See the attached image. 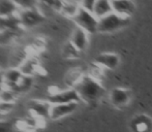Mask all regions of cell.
I'll return each mask as SVG.
<instances>
[{
	"label": "cell",
	"instance_id": "obj_3",
	"mask_svg": "<svg viewBox=\"0 0 152 132\" xmlns=\"http://www.w3.org/2000/svg\"><path fill=\"white\" fill-rule=\"evenodd\" d=\"M74 23L77 25V27L85 30L88 34L96 33L98 27V19L93 15L92 12L85 9L83 7H80L78 14L72 19Z\"/></svg>",
	"mask_w": 152,
	"mask_h": 132
},
{
	"label": "cell",
	"instance_id": "obj_19",
	"mask_svg": "<svg viewBox=\"0 0 152 132\" xmlns=\"http://www.w3.org/2000/svg\"><path fill=\"white\" fill-rule=\"evenodd\" d=\"M34 84L33 76H28V75H23V78H21V81L19 82L18 86H17V94H23V93L29 92L32 89V86Z\"/></svg>",
	"mask_w": 152,
	"mask_h": 132
},
{
	"label": "cell",
	"instance_id": "obj_20",
	"mask_svg": "<svg viewBox=\"0 0 152 132\" xmlns=\"http://www.w3.org/2000/svg\"><path fill=\"white\" fill-rule=\"evenodd\" d=\"M18 98V94L15 91L10 89L4 88L0 92V101L2 102H10V103H16V100Z\"/></svg>",
	"mask_w": 152,
	"mask_h": 132
},
{
	"label": "cell",
	"instance_id": "obj_11",
	"mask_svg": "<svg viewBox=\"0 0 152 132\" xmlns=\"http://www.w3.org/2000/svg\"><path fill=\"white\" fill-rule=\"evenodd\" d=\"M120 58L117 54L114 53H102L95 57L94 59V64L98 67H104L107 69H115L119 65Z\"/></svg>",
	"mask_w": 152,
	"mask_h": 132
},
{
	"label": "cell",
	"instance_id": "obj_22",
	"mask_svg": "<svg viewBox=\"0 0 152 132\" xmlns=\"http://www.w3.org/2000/svg\"><path fill=\"white\" fill-rule=\"evenodd\" d=\"M81 53L70 44L69 41L63 48V57L65 59H76L80 56Z\"/></svg>",
	"mask_w": 152,
	"mask_h": 132
},
{
	"label": "cell",
	"instance_id": "obj_14",
	"mask_svg": "<svg viewBox=\"0 0 152 132\" xmlns=\"http://www.w3.org/2000/svg\"><path fill=\"white\" fill-rule=\"evenodd\" d=\"M93 15L99 20L102 18H104L108 15L112 14L113 8L111 0H97L94 5V8L92 10Z\"/></svg>",
	"mask_w": 152,
	"mask_h": 132
},
{
	"label": "cell",
	"instance_id": "obj_24",
	"mask_svg": "<svg viewBox=\"0 0 152 132\" xmlns=\"http://www.w3.org/2000/svg\"><path fill=\"white\" fill-rule=\"evenodd\" d=\"M15 106H16V103L0 101V117L6 116V115L10 114L15 110Z\"/></svg>",
	"mask_w": 152,
	"mask_h": 132
},
{
	"label": "cell",
	"instance_id": "obj_4",
	"mask_svg": "<svg viewBox=\"0 0 152 132\" xmlns=\"http://www.w3.org/2000/svg\"><path fill=\"white\" fill-rule=\"evenodd\" d=\"M52 104L50 103L48 99H32L28 102V108L31 114L34 115V118L37 120H45L50 119V110Z\"/></svg>",
	"mask_w": 152,
	"mask_h": 132
},
{
	"label": "cell",
	"instance_id": "obj_2",
	"mask_svg": "<svg viewBox=\"0 0 152 132\" xmlns=\"http://www.w3.org/2000/svg\"><path fill=\"white\" fill-rule=\"evenodd\" d=\"M130 22V19L123 18L115 12L108 15L104 18L98 20L97 32L99 33H114L126 27Z\"/></svg>",
	"mask_w": 152,
	"mask_h": 132
},
{
	"label": "cell",
	"instance_id": "obj_9",
	"mask_svg": "<svg viewBox=\"0 0 152 132\" xmlns=\"http://www.w3.org/2000/svg\"><path fill=\"white\" fill-rule=\"evenodd\" d=\"M89 34L83 29L76 27L74 31H72V37H70L69 42L79 51L80 53L85 52L88 48L89 44Z\"/></svg>",
	"mask_w": 152,
	"mask_h": 132
},
{
	"label": "cell",
	"instance_id": "obj_10",
	"mask_svg": "<svg viewBox=\"0 0 152 132\" xmlns=\"http://www.w3.org/2000/svg\"><path fill=\"white\" fill-rule=\"evenodd\" d=\"M2 78H3L4 88L10 89V90H12V91L16 92L17 86H18V84L21 81V78H23V73L20 71L19 68L10 67L8 69H6L5 71H3Z\"/></svg>",
	"mask_w": 152,
	"mask_h": 132
},
{
	"label": "cell",
	"instance_id": "obj_17",
	"mask_svg": "<svg viewBox=\"0 0 152 132\" xmlns=\"http://www.w3.org/2000/svg\"><path fill=\"white\" fill-rule=\"evenodd\" d=\"M23 31L8 30L0 32V46H10L15 44L21 36Z\"/></svg>",
	"mask_w": 152,
	"mask_h": 132
},
{
	"label": "cell",
	"instance_id": "obj_1",
	"mask_svg": "<svg viewBox=\"0 0 152 132\" xmlns=\"http://www.w3.org/2000/svg\"><path fill=\"white\" fill-rule=\"evenodd\" d=\"M74 89L79 94L80 99L89 104L97 102L106 94V89L102 86L99 81L90 74H85Z\"/></svg>",
	"mask_w": 152,
	"mask_h": 132
},
{
	"label": "cell",
	"instance_id": "obj_12",
	"mask_svg": "<svg viewBox=\"0 0 152 132\" xmlns=\"http://www.w3.org/2000/svg\"><path fill=\"white\" fill-rule=\"evenodd\" d=\"M111 103L116 107H122L130 101V93L128 90L122 88H114L109 95Z\"/></svg>",
	"mask_w": 152,
	"mask_h": 132
},
{
	"label": "cell",
	"instance_id": "obj_6",
	"mask_svg": "<svg viewBox=\"0 0 152 132\" xmlns=\"http://www.w3.org/2000/svg\"><path fill=\"white\" fill-rule=\"evenodd\" d=\"M51 104H60V103H72V102H79L81 101L80 96L77 93V91L72 88H68L66 90H60L53 96L48 98Z\"/></svg>",
	"mask_w": 152,
	"mask_h": 132
},
{
	"label": "cell",
	"instance_id": "obj_23",
	"mask_svg": "<svg viewBox=\"0 0 152 132\" xmlns=\"http://www.w3.org/2000/svg\"><path fill=\"white\" fill-rule=\"evenodd\" d=\"M17 4L21 10L24 9H30V8L35 7L36 1L35 0H12Z\"/></svg>",
	"mask_w": 152,
	"mask_h": 132
},
{
	"label": "cell",
	"instance_id": "obj_18",
	"mask_svg": "<svg viewBox=\"0 0 152 132\" xmlns=\"http://www.w3.org/2000/svg\"><path fill=\"white\" fill-rule=\"evenodd\" d=\"M85 74H83V72L80 69H72L70 71H68L65 75V84L68 86V88L74 89L76 87V85L81 81V78L84 76Z\"/></svg>",
	"mask_w": 152,
	"mask_h": 132
},
{
	"label": "cell",
	"instance_id": "obj_8",
	"mask_svg": "<svg viewBox=\"0 0 152 132\" xmlns=\"http://www.w3.org/2000/svg\"><path fill=\"white\" fill-rule=\"evenodd\" d=\"M79 103L72 102V103H60V104H52L50 110V119L53 121L59 120L68 115L72 114L78 108Z\"/></svg>",
	"mask_w": 152,
	"mask_h": 132
},
{
	"label": "cell",
	"instance_id": "obj_7",
	"mask_svg": "<svg viewBox=\"0 0 152 132\" xmlns=\"http://www.w3.org/2000/svg\"><path fill=\"white\" fill-rule=\"evenodd\" d=\"M113 12L123 18H132L136 12V4L132 0H111Z\"/></svg>",
	"mask_w": 152,
	"mask_h": 132
},
{
	"label": "cell",
	"instance_id": "obj_5",
	"mask_svg": "<svg viewBox=\"0 0 152 132\" xmlns=\"http://www.w3.org/2000/svg\"><path fill=\"white\" fill-rule=\"evenodd\" d=\"M19 18H20L21 24L24 29L37 26L45 20V18L38 12V10L35 7L21 10L19 12Z\"/></svg>",
	"mask_w": 152,
	"mask_h": 132
},
{
	"label": "cell",
	"instance_id": "obj_15",
	"mask_svg": "<svg viewBox=\"0 0 152 132\" xmlns=\"http://www.w3.org/2000/svg\"><path fill=\"white\" fill-rule=\"evenodd\" d=\"M20 12L21 9L12 0H1L0 1V17L2 18L18 16Z\"/></svg>",
	"mask_w": 152,
	"mask_h": 132
},
{
	"label": "cell",
	"instance_id": "obj_21",
	"mask_svg": "<svg viewBox=\"0 0 152 132\" xmlns=\"http://www.w3.org/2000/svg\"><path fill=\"white\" fill-rule=\"evenodd\" d=\"M37 1L45 4V5L48 6V7H50L53 12H60L62 7H63V5H64L65 0H37Z\"/></svg>",
	"mask_w": 152,
	"mask_h": 132
},
{
	"label": "cell",
	"instance_id": "obj_25",
	"mask_svg": "<svg viewBox=\"0 0 152 132\" xmlns=\"http://www.w3.org/2000/svg\"><path fill=\"white\" fill-rule=\"evenodd\" d=\"M46 40L42 39V37H36L33 39V42H32V48H33L34 51L36 52H39V51H44L46 49Z\"/></svg>",
	"mask_w": 152,
	"mask_h": 132
},
{
	"label": "cell",
	"instance_id": "obj_26",
	"mask_svg": "<svg viewBox=\"0 0 152 132\" xmlns=\"http://www.w3.org/2000/svg\"><path fill=\"white\" fill-rule=\"evenodd\" d=\"M96 1H97V0H79L81 7L89 10V12H92V10H93Z\"/></svg>",
	"mask_w": 152,
	"mask_h": 132
},
{
	"label": "cell",
	"instance_id": "obj_13",
	"mask_svg": "<svg viewBox=\"0 0 152 132\" xmlns=\"http://www.w3.org/2000/svg\"><path fill=\"white\" fill-rule=\"evenodd\" d=\"M8 30H14V31L24 30V28L22 27V24H21L19 15L12 17H5V18L0 17V32L8 31Z\"/></svg>",
	"mask_w": 152,
	"mask_h": 132
},
{
	"label": "cell",
	"instance_id": "obj_16",
	"mask_svg": "<svg viewBox=\"0 0 152 132\" xmlns=\"http://www.w3.org/2000/svg\"><path fill=\"white\" fill-rule=\"evenodd\" d=\"M80 7H81L80 2H77V1H75V0H72V1H65L60 14L62 16L66 17V18H69L72 20V19L75 18V16L78 14Z\"/></svg>",
	"mask_w": 152,
	"mask_h": 132
}]
</instances>
